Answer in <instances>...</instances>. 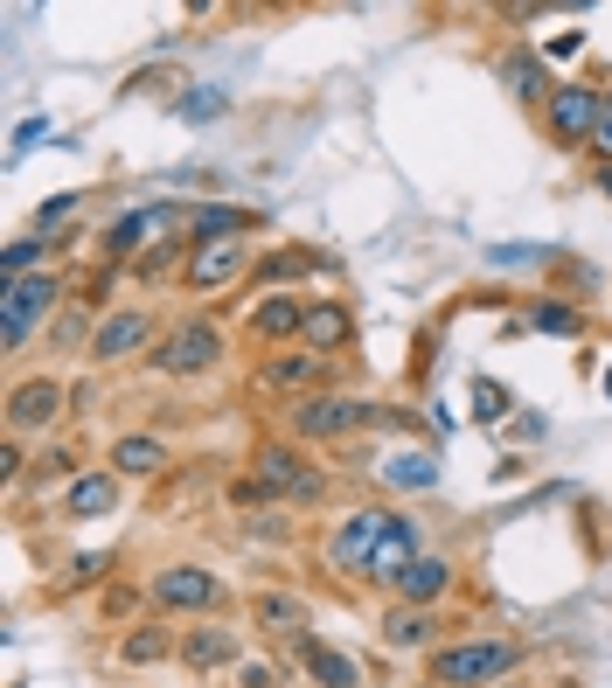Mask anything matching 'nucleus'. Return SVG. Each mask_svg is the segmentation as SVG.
<instances>
[{
	"mask_svg": "<svg viewBox=\"0 0 612 688\" xmlns=\"http://www.w3.org/2000/svg\"><path fill=\"white\" fill-rule=\"evenodd\" d=\"M522 660L515 640H473V647H445L439 654V681L445 688H481V681H501Z\"/></svg>",
	"mask_w": 612,
	"mask_h": 688,
	"instance_id": "obj_1",
	"label": "nucleus"
},
{
	"mask_svg": "<svg viewBox=\"0 0 612 688\" xmlns=\"http://www.w3.org/2000/svg\"><path fill=\"white\" fill-rule=\"evenodd\" d=\"M599 112H605V98H599L592 84H556V91H550V104H543L550 140H556V146H592Z\"/></svg>",
	"mask_w": 612,
	"mask_h": 688,
	"instance_id": "obj_2",
	"label": "nucleus"
},
{
	"mask_svg": "<svg viewBox=\"0 0 612 688\" xmlns=\"http://www.w3.org/2000/svg\"><path fill=\"white\" fill-rule=\"evenodd\" d=\"M57 306V279L49 272H29V279H8V313H0V341L21 348V341L36 334V321Z\"/></svg>",
	"mask_w": 612,
	"mask_h": 688,
	"instance_id": "obj_3",
	"label": "nucleus"
},
{
	"mask_svg": "<svg viewBox=\"0 0 612 688\" xmlns=\"http://www.w3.org/2000/svg\"><path fill=\"white\" fill-rule=\"evenodd\" d=\"M153 605H161V613H209V605L223 598V585L209 570H195V564H174V570H161L153 577Z\"/></svg>",
	"mask_w": 612,
	"mask_h": 688,
	"instance_id": "obj_4",
	"label": "nucleus"
},
{
	"mask_svg": "<svg viewBox=\"0 0 612 688\" xmlns=\"http://www.w3.org/2000/svg\"><path fill=\"white\" fill-rule=\"evenodd\" d=\"M258 494H285V500H321V473L285 445H264L258 453Z\"/></svg>",
	"mask_w": 612,
	"mask_h": 688,
	"instance_id": "obj_5",
	"label": "nucleus"
},
{
	"mask_svg": "<svg viewBox=\"0 0 612 688\" xmlns=\"http://www.w3.org/2000/svg\"><path fill=\"white\" fill-rule=\"evenodd\" d=\"M383 411H369V404H349V396H307L300 411H292V425H300L307 438H341V432H355V425H377Z\"/></svg>",
	"mask_w": 612,
	"mask_h": 688,
	"instance_id": "obj_6",
	"label": "nucleus"
},
{
	"mask_svg": "<svg viewBox=\"0 0 612 688\" xmlns=\"http://www.w3.org/2000/svg\"><path fill=\"white\" fill-rule=\"evenodd\" d=\"M217 355H223V334L217 327H181V334L161 341V368H168V376H202Z\"/></svg>",
	"mask_w": 612,
	"mask_h": 688,
	"instance_id": "obj_7",
	"label": "nucleus"
},
{
	"mask_svg": "<svg viewBox=\"0 0 612 688\" xmlns=\"http://www.w3.org/2000/svg\"><path fill=\"white\" fill-rule=\"evenodd\" d=\"M57 417H63V389L57 383H21L14 396H8V425L14 432H42V425H57Z\"/></svg>",
	"mask_w": 612,
	"mask_h": 688,
	"instance_id": "obj_8",
	"label": "nucleus"
},
{
	"mask_svg": "<svg viewBox=\"0 0 612 688\" xmlns=\"http://www.w3.org/2000/svg\"><path fill=\"white\" fill-rule=\"evenodd\" d=\"M390 522L397 515H355L349 528H341V536L328 543V557L334 564H349V570H369V557H377V543L390 536Z\"/></svg>",
	"mask_w": 612,
	"mask_h": 688,
	"instance_id": "obj_9",
	"label": "nucleus"
},
{
	"mask_svg": "<svg viewBox=\"0 0 612 688\" xmlns=\"http://www.w3.org/2000/svg\"><path fill=\"white\" fill-rule=\"evenodd\" d=\"M147 334H153V321H147V313H112V321L98 327V341H91V355H98V362H126V355L140 348Z\"/></svg>",
	"mask_w": 612,
	"mask_h": 688,
	"instance_id": "obj_10",
	"label": "nucleus"
},
{
	"mask_svg": "<svg viewBox=\"0 0 612 688\" xmlns=\"http://www.w3.org/2000/svg\"><path fill=\"white\" fill-rule=\"evenodd\" d=\"M237 272H244V251H237V244H202V251L189 257V272H181V279H189L195 293H209V285H230Z\"/></svg>",
	"mask_w": 612,
	"mask_h": 688,
	"instance_id": "obj_11",
	"label": "nucleus"
},
{
	"mask_svg": "<svg viewBox=\"0 0 612 688\" xmlns=\"http://www.w3.org/2000/svg\"><path fill=\"white\" fill-rule=\"evenodd\" d=\"M411 543H418V522H404V515H397V522H390V536L377 543V557H369V577H377V585H390V577H404V570H411Z\"/></svg>",
	"mask_w": 612,
	"mask_h": 688,
	"instance_id": "obj_12",
	"label": "nucleus"
},
{
	"mask_svg": "<svg viewBox=\"0 0 612 688\" xmlns=\"http://www.w3.org/2000/svg\"><path fill=\"white\" fill-rule=\"evenodd\" d=\"M181 660H189L195 675H209V668H230V660H237V640H230L223 626H195L189 640H181Z\"/></svg>",
	"mask_w": 612,
	"mask_h": 688,
	"instance_id": "obj_13",
	"label": "nucleus"
},
{
	"mask_svg": "<svg viewBox=\"0 0 612 688\" xmlns=\"http://www.w3.org/2000/svg\"><path fill=\"white\" fill-rule=\"evenodd\" d=\"M174 230V209L168 202H153V209H140V216H126L112 236H104V251H112V257H126L132 244H140V236H168Z\"/></svg>",
	"mask_w": 612,
	"mask_h": 688,
	"instance_id": "obj_14",
	"label": "nucleus"
},
{
	"mask_svg": "<svg viewBox=\"0 0 612 688\" xmlns=\"http://www.w3.org/2000/svg\"><path fill=\"white\" fill-rule=\"evenodd\" d=\"M258 626L264 633H285V640H307V605L285 598V591H264L258 598Z\"/></svg>",
	"mask_w": 612,
	"mask_h": 688,
	"instance_id": "obj_15",
	"label": "nucleus"
},
{
	"mask_svg": "<svg viewBox=\"0 0 612 688\" xmlns=\"http://www.w3.org/2000/svg\"><path fill=\"white\" fill-rule=\"evenodd\" d=\"M383 480L397 494H424V487H439V459H424V453H397L383 459Z\"/></svg>",
	"mask_w": 612,
	"mask_h": 688,
	"instance_id": "obj_16",
	"label": "nucleus"
},
{
	"mask_svg": "<svg viewBox=\"0 0 612 688\" xmlns=\"http://www.w3.org/2000/svg\"><path fill=\"white\" fill-rule=\"evenodd\" d=\"M445 585H452V570H445V564H432V557H418L404 577H397V591H404V598L418 605V613H424L432 598H445Z\"/></svg>",
	"mask_w": 612,
	"mask_h": 688,
	"instance_id": "obj_17",
	"label": "nucleus"
},
{
	"mask_svg": "<svg viewBox=\"0 0 612 688\" xmlns=\"http://www.w3.org/2000/svg\"><path fill=\"white\" fill-rule=\"evenodd\" d=\"M168 453H161V438H119L112 445V473H161Z\"/></svg>",
	"mask_w": 612,
	"mask_h": 688,
	"instance_id": "obj_18",
	"label": "nucleus"
},
{
	"mask_svg": "<svg viewBox=\"0 0 612 688\" xmlns=\"http://www.w3.org/2000/svg\"><path fill=\"white\" fill-rule=\"evenodd\" d=\"M300 660L313 668V681H328V688H355V668L341 660L334 647H321V640H300Z\"/></svg>",
	"mask_w": 612,
	"mask_h": 688,
	"instance_id": "obj_19",
	"label": "nucleus"
},
{
	"mask_svg": "<svg viewBox=\"0 0 612 688\" xmlns=\"http://www.w3.org/2000/svg\"><path fill=\"white\" fill-rule=\"evenodd\" d=\"M313 348H341V341H349V313L341 306H307V327H300Z\"/></svg>",
	"mask_w": 612,
	"mask_h": 688,
	"instance_id": "obj_20",
	"label": "nucleus"
},
{
	"mask_svg": "<svg viewBox=\"0 0 612 688\" xmlns=\"http://www.w3.org/2000/svg\"><path fill=\"white\" fill-rule=\"evenodd\" d=\"M321 355H279V362H264V383H272V389H300V383H313V376H321Z\"/></svg>",
	"mask_w": 612,
	"mask_h": 688,
	"instance_id": "obj_21",
	"label": "nucleus"
},
{
	"mask_svg": "<svg viewBox=\"0 0 612 688\" xmlns=\"http://www.w3.org/2000/svg\"><path fill=\"white\" fill-rule=\"evenodd\" d=\"M300 327H307V306H300V300H264V306H258V334H264V341L300 334Z\"/></svg>",
	"mask_w": 612,
	"mask_h": 688,
	"instance_id": "obj_22",
	"label": "nucleus"
},
{
	"mask_svg": "<svg viewBox=\"0 0 612 688\" xmlns=\"http://www.w3.org/2000/svg\"><path fill=\"white\" fill-rule=\"evenodd\" d=\"M383 640L390 647H424V640H432V613H418V605H411V613H390L383 619Z\"/></svg>",
	"mask_w": 612,
	"mask_h": 688,
	"instance_id": "obj_23",
	"label": "nucleus"
},
{
	"mask_svg": "<svg viewBox=\"0 0 612 688\" xmlns=\"http://www.w3.org/2000/svg\"><path fill=\"white\" fill-rule=\"evenodd\" d=\"M112 508V480L104 473H84V480L70 487V515H104Z\"/></svg>",
	"mask_w": 612,
	"mask_h": 688,
	"instance_id": "obj_24",
	"label": "nucleus"
},
{
	"mask_svg": "<svg viewBox=\"0 0 612 688\" xmlns=\"http://www.w3.org/2000/svg\"><path fill=\"white\" fill-rule=\"evenodd\" d=\"M168 654V633L161 626H132L126 633V660H132V668H147V660H161Z\"/></svg>",
	"mask_w": 612,
	"mask_h": 688,
	"instance_id": "obj_25",
	"label": "nucleus"
},
{
	"mask_svg": "<svg viewBox=\"0 0 612 688\" xmlns=\"http://www.w3.org/2000/svg\"><path fill=\"white\" fill-rule=\"evenodd\" d=\"M501 77L515 84V98H543V63H536V57H509V63H501Z\"/></svg>",
	"mask_w": 612,
	"mask_h": 688,
	"instance_id": "obj_26",
	"label": "nucleus"
},
{
	"mask_svg": "<svg viewBox=\"0 0 612 688\" xmlns=\"http://www.w3.org/2000/svg\"><path fill=\"white\" fill-rule=\"evenodd\" d=\"M36 257H42V236H14V244H8V279H29Z\"/></svg>",
	"mask_w": 612,
	"mask_h": 688,
	"instance_id": "obj_27",
	"label": "nucleus"
},
{
	"mask_svg": "<svg viewBox=\"0 0 612 688\" xmlns=\"http://www.w3.org/2000/svg\"><path fill=\"white\" fill-rule=\"evenodd\" d=\"M473 404H481L488 425H501V417H509V389H501V383H481V389H473Z\"/></svg>",
	"mask_w": 612,
	"mask_h": 688,
	"instance_id": "obj_28",
	"label": "nucleus"
},
{
	"mask_svg": "<svg viewBox=\"0 0 612 688\" xmlns=\"http://www.w3.org/2000/svg\"><path fill=\"white\" fill-rule=\"evenodd\" d=\"M529 321H536V327H550V334H578V313H571V306H556V300H550V306H536Z\"/></svg>",
	"mask_w": 612,
	"mask_h": 688,
	"instance_id": "obj_29",
	"label": "nucleus"
},
{
	"mask_svg": "<svg viewBox=\"0 0 612 688\" xmlns=\"http://www.w3.org/2000/svg\"><path fill=\"white\" fill-rule=\"evenodd\" d=\"M181 112H189V119H209V112H223V91H195V98H181Z\"/></svg>",
	"mask_w": 612,
	"mask_h": 688,
	"instance_id": "obj_30",
	"label": "nucleus"
},
{
	"mask_svg": "<svg viewBox=\"0 0 612 688\" xmlns=\"http://www.w3.org/2000/svg\"><path fill=\"white\" fill-rule=\"evenodd\" d=\"M70 209H77V195H63V202H42V216H36V230H57V223H70Z\"/></svg>",
	"mask_w": 612,
	"mask_h": 688,
	"instance_id": "obj_31",
	"label": "nucleus"
},
{
	"mask_svg": "<svg viewBox=\"0 0 612 688\" xmlns=\"http://www.w3.org/2000/svg\"><path fill=\"white\" fill-rule=\"evenodd\" d=\"M592 146L612 161V91H605V112H599V132H592Z\"/></svg>",
	"mask_w": 612,
	"mask_h": 688,
	"instance_id": "obj_32",
	"label": "nucleus"
},
{
	"mask_svg": "<svg viewBox=\"0 0 612 688\" xmlns=\"http://www.w3.org/2000/svg\"><path fill=\"white\" fill-rule=\"evenodd\" d=\"M556 688H571V681H556Z\"/></svg>",
	"mask_w": 612,
	"mask_h": 688,
	"instance_id": "obj_33",
	"label": "nucleus"
},
{
	"mask_svg": "<svg viewBox=\"0 0 612 688\" xmlns=\"http://www.w3.org/2000/svg\"><path fill=\"white\" fill-rule=\"evenodd\" d=\"M605 389H612V376H605Z\"/></svg>",
	"mask_w": 612,
	"mask_h": 688,
	"instance_id": "obj_34",
	"label": "nucleus"
}]
</instances>
